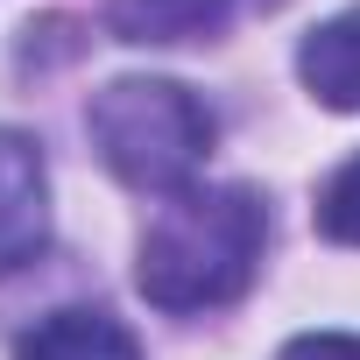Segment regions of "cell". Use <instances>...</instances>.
Masks as SVG:
<instances>
[{
  "label": "cell",
  "instance_id": "cell-1",
  "mask_svg": "<svg viewBox=\"0 0 360 360\" xmlns=\"http://www.w3.org/2000/svg\"><path fill=\"white\" fill-rule=\"evenodd\" d=\"M269 255V205L248 184H191L162 198L134 248V290L169 311V318H198L226 311L255 290Z\"/></svg>",
  "mask_w": 360,
  "mask_h": 360
},
{
  "label": "cell",
  "instance_id": "cell-6",
  "mask_svg": "<svg viewBox=\"0 0 360 360\" xmlns=\"http://www.w3.org/2000/svg\"><path fill=\"white\" fill-rule=\"evenodd\" d=\"M15 360H141V346H134V332H127L113 311L64 304V311H50L36 332H22Z\"/></svg>",
  "mask_w": 360,
  "mask_h": 360
},
{
  "label": "cell",
  "instance_id": "cell-7",
  "mask_svg": "<svg viewBox=\"0 0 360 360\" xmlns=\"http://www.w3.org/2000/svg\"><path fill=\"white\" fill-rule=\"evenodd\" d=\"M318 233L339 248H360V155L332 169V184L318 191Z\"/></svg>",
  "mask_w": 360,
  "mask_h": 360
},
{
  "label": "cell",
  "instance_id": "cell-2",
  "mask_svg": "<svg viewBox=\"0 0 360 360\" xmlns=\"http://www.w3.org/2000/svg\"><path fill=\"white\" fill-rule=\"evenodd\" d=\"M85 134L99 162L141 198H176L198 184V169L219 141V120L198 92L176 78H113L85 106Z\"/></svg>",
  "mask_w": 360,
  "mask_h": 360
},
{
  "label": "cell",
  "instance_id": "cell-5",
  "mask_svg": "<svg viewBox=\"0 0 360 360\" xmlns=\"http://www.w3.org/2000/svg\"><path fill=\"white\" fill-rule=\"evenodd\" d=\"M297 78L318 106L332 113H360V8L318 22L304 43H297Z\"/></svg>",
  "mask_w": 360,
  "mask_h": 360
},
{
  "label": "cell",
  "instance_id": "cell-4",
  "mask_svg": "<svg viewBox=\"0 0 360 360\" xmlns=\"http://www.w3.org/2000/svg\"><path fill=\"white\" fill-rule=\"evenodd\" d=\"M255 8H276V0H113L106 29L120 43H205Z\"/></svg>",
  "mask_w": 360,
  "mask_h": 360
},
{
  "label": "cell",
  "instance_id": "cell-8",
  "mask_svg": "<svg viewBox=\"0 0 360 360\" xmlns=\"http://www.w3.org/2000/svg\"><path fill=\"white\" fill-rule=\"evenodd\" d=\"M283 360H360V332H297Z\"/></svg>",
  "mask_w": 360,
  "mask_h": 360
},
{
  "label": "cell",
  "instance_id": "cell-3",
  "mask_svg": "<svg viewBox=\"0 0 360 360\" xmlns=\"http://www.w3.org/2000/svg\"><path fill=\"white\" fill-rule=\"evenodd\" d=\"M50 248V162L36 134L0 127V276L29 269Z\"/></svg>",
  "mask_w": 360,
  "mask_h": 360
}]
</instances>
